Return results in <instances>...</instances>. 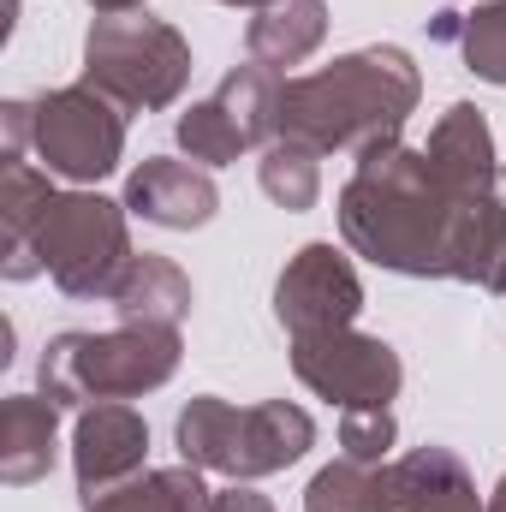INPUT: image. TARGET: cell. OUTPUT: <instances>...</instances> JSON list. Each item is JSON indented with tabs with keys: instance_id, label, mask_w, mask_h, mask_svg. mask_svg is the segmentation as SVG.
I'll return each instance as SVG.
<instances>
[{
	"instance_id": "cell-1",
	"label": "cell",
	"mask_w": 506,
	"mask_h": 512,
	"mask_svg": "<svg viewBox=\"0 0 506 512\" xmlns=\"http://www.w3.org/2000/svg\"><path fill=\"white\" fill-rule=\"evenodd\" d=\"M477 221L483 215L459 209L435 179L429 155L399 137L364 149L340 191V239L376 268L411 280H465Z\"/></svg>"
},
{
	"instance_id": "cell-2",
	"label": "cell",
	"mask_w": 506,
	"mask_h": 512,
	"mask_svg": "<svg viewBox=\"0 0 506 512\" xmlns=\"http://www.w3.org/2000/svg\"><path fill=\"white\" fill-rule=\"evenodd\" d=\"M423 96V78L411 66L405 48H358L340 54L322 72H304L286 84L280 96V137L328 155V149H376L387 137H399V126L411 120Z\"/></svg>"
},
{
	"instance_id": "cell-3",
	"label": "cell",
	"mask_w": 506,
	"mask_h": 512,
	"mask_svg": "<svg viewBox=\"0 0 506 512\" xmlns=\"http://www.w3.org/2000/svg\"><path fill=\"white\" fill-rule=\"evenodd\" d=\"M173 441H179V459L185 465L215 471V477H233V483H256V477H274V471L298 465L316 447V423L292 399L233 405V399L197 393L179 411Z\"/></svg>"
},
{
	"instance_id": "cell-4",
	"label": "cell",
	"mask_w": 506,
	"mask_h": 512,
	"mask_svg": "<svg viewBox=\"0 0 506 512\" xmlns=\"http://www.w3.org/2000/svg\"><path fill=\"white\" fill-rule=\"evenodd\" d=\"M179 328H143L120 322L108 334H54L42 346V393L54 405H108V399H143L179 370Z\"/></svg>"
},
{
	"instance_id": "cell-5",
	"label": "cell",
	"mask_w": 506,
	"mask_h": 512,
	"mask_svg": "<svg viewBox=\"0 0 506 512\" xmlns=\"http://www.w3.org/2000/svg\"><path fill=\"white\" fill-rule=\"evenodd\" d=\"M126 114H155L173 108L179 90L191 84V42L149 12H114L96 18L84 36V78Z\"/></svg>"
},
{
	"instance_id": "cell-6",
	"label": "cell",
	"mask_w": 506,
	"mask_h": 512,
	"mask_svg": "<svg viewBox=\"0 0 506 512\" xmlns=\"http://www.w3.org/2000/svg\"><path fill=\"white\" fill-rule=\"evenodd\" d=\"M126 215V203H108L96 191H60L36 227V268L66 298H114L126 262L137 256Z\"/></svg>"
},
{
	"instance_id": "cell-7",
	"label": "cell",
	"mask_w": 506,
	"mask_h": 512,
	"mask_svg": "<svg viewBox=\"0 0 506 512\" xmlns=\"http://www.w3.org/2000/svg\"><path fill=\"white\" fill-rule=\"evenodd\" d=\"M30 149L54 179L72 185H96L120 167L126 155V108H114L102 90L90 84H66V90H42L30 102Z\"/></svg>"
},
{
	"instance_id": "cell-8",
	"label": "cell",
	"mask_w": 506,
	"mask_h": 512,
	"mask_svg": "<svg viewBox=\"0 0 506 512\" xmlns=\"http://www.w3.org/2000/svg\"><path fill=\"white\" fill-rule=\"evenodd\" d=\"M280 96H286L280 72H268L256 60L251 66H233L209 102H191L179 114V126H173L179 131V149L197 167H227L245 149H268L280 137Z\"/></svg>"
},
{
	"instance_id": "cell-9",
	"label": "cell",
	"mask_w": 506,
	"mask_h": 512,
	"mask_svg": "<svg viewBox=\"0 0 506 512\" xmlns=\"http://www.w3.org/2000/svg\"><path fill=\"white\" fill-rule=\"evenodd\" d=\"M292 370L316 399L346 405V411H364V405L381 411V405H393V393L405 382L399 352L387 340H376V334H358V328L298 334L292 340Z\"/></svg>"
},
{
	"instance_id": "cell-10",
	"label": "cell",
	"mask_w": 506,
	"mask_h": 512,
	"mask_svg": "<svg viewBox=\"0 0 506 512\" xmlns=\"http://www.w3.org/2000/svg\"><path fill=\"white\" fill-rule=\"evenodd\" d=\"M364 310V280L352 268V256L334 251L328 239L304 245L280 268L274 280V316L280 328L298 340V334H328V328H352Z\"/></svg>"
},
{
	"instance_id": "cell-11",
	"label": "cell",
	"mask_w": 506,
	"mask_h": 512,
	"mask_svg": "<svg viewBox=\"0 0 506 512\" xmlns=\"http://www.w3.org/2000/svg\"><path fill=\"white\" fill-rule=\"evenodd\" d=\"M149 459V423L108 399V405H84L78 411V429H72V471H78V495H108L131 483Z\"/></svg>"
},
{
	"instance_id": "cell-12",
	"label": "cell",
	"mask_w": 506,
	"mask_h": 512,
	"mask_svg": "<svg viewBox=\"0 0 506 512\" xmlns=\"http://www.w3.org/2000/svg\"><path fill=\"white\" fill-rule=\"evenodd\" d=\"M423 155H429L435 179L453 191V203H459V209H471V215H483V209H489L501 167H495V131H489V120H483V108L453 102V108L435 120L429 143H423Z\"/></svg>"
},
{
	"instance_id": "cell-13",
	"label": "cell",
	"mask_w": 506,
	"mask_h": 512,
	"mask_svg": "<svg viewBox=\"0 0 506 512\" xmlns=\"http://www.w3.org/2000/svg\"><path fill=\"white\" fill-rule=\"evenodd\" d=\"M126 209L131 215H143L149 227L191 233V227H209V221H215L221 191H215L209 167H197V161H173V155H149L143 167H131Z\"/></svg>"
},
{
	"instance_id": "cell-14",
	"label": "cell",
	"mask_w": 506,
	"mask_h": 512,
	"mask_svg": "<svg viewBox=\"0 0 506 512\" xmlns=\"http://www.w3.org/2000/svg\"><path fill=\"white\" fill-rule=\"evenodd\" d=\"M387 489L399 512H483L477 477L453 447H411L405 459L387 465Z\"/></svg>"
},
{
	"instance_id": "cell-15",
	"label": "cell",
	"mask_w": 506,
	"mask_h": 512,
	"mask_svg": "<svg viewBox=\"0 0 506 512\" xmlns=\"http://www.w3.org/2000/svg\"><path fill=\"white\" fill-rule=\"evenodd\" d=\"M48 179H54V173H48V167H30V161H6V167H0V256H6L0 274H6V280L42 274V268H36V227H42L48 203L60 197Z\"/></svg>"
},
{
	"instance_id": "cell-16",
	"label": "cell",
	"mask_w": 506,
	"mask_h": 512,
	"mask_svg": "<svg viewBox=\"0 0 506 512\" xmlns=\"http://www.w3.org/2000/svg\"><path fill=\"white\" fill-rule=\"evenodd\" d=\"M54 429H60V405L48 393L0 399V483L6 489H30L54 471Z\"/></svg>"
},
{
	"instance_id": "cell-17",
	"label": "cell",
	"mask_w": 506,
	"mask_h": 512,
	"mask_svg": "<svg viewBox=\"0 0 506 512\" xmlns=\"http://www.w3.org/2000/svg\"><path fill=\"white\" fill-rule=\"evenodd\" d=\"M328 36V0H274L245 24V54L268 72L304 66Z\"/></svg>"
},
{
	"instance_id": "cell-18",
	"label": "cell",
	"mask_w": 506,
	"mask_h": 512,
	"mask_svg": "<svg viewBox=\"0 0 506 512\" xmlns=\"http://www.w3.org/2000/svg\"><path fill=\"white\" fill-rule=\"evenodd\" d=\"M191 304H197V292H191L185 268L167 262V256H149V251L131 256L120 286H114L120 322H143V328H179L191 316Z\"/></svg>"
},
{
	"instance_id": "cell-19",
	"label": "cell",
	"mask_w": 506,
	"mask_h": 512,
	"mask_svg": "<svg viewBox=\"0 0 506 512\" xmlns=\"http://www.w3.org/2000/svg\"><path fill=\"white\" fill-rule=\"evenodd\" d=\"M215 495L203 483L197 465H167V471H137L131 483L108 489V495H90L84 512H209Z\"/></svg>"
},
{
	"instance_id": "cell-20",
	"label": "cell",
	"mask_w": 506,
	"mask_h": 512,
	"mask_svg": "<svg viewBox=\"0 0 506 512\" xmlns=\"http://www.w3.org/2000/svg\"><path fill=\"white\" fill-rule=\"evenodd\" d=\"M304 512H399L387 489V465H358V459H334L310 477Z\"/></svg>"
},
{
	"instance_id": "cell-21",
	"label": "cell",
	"mask_w": 506,
	"mask_h": 512,
	"mask_svg": "<svg viewBox=\"0 0 506 512\" xmlns=\"http://www.w3.org/2000/svg\"><path fill=\"white\" fill-rule=\"evenodd\" d=\"M256 179H262V197H268V203L304 215V209H316V197H322V155L304 149V143H292V137H274V143L262 149V161H256Z\"/></svg>"
},
{
	"instance_id": "cell-22",
	"label": "cell",
	"mask_w": 506,
	"mask_h": 512,
	"mask_svg": "<svg viewBox=\"0 0 506 512\" xmlns=\"http://www.w3.org/2000/svg\"><path fill=\"white\" fill-rule=\"evenodd\" d=\"M459 54L483 84L506 90V0H489V6L459 18Z\"/></svg>"
},
{
	"instance_id": "cell-23",
	"label": "cell",
	"mask_w": 506,
	"mask_h": 512,
	"mask_svg": "<svg viewBox=\"0 0 506 512\" xmlns=\"http://www.w3.org/2000/svg\"><path fill=\"white\" fill-rule=\"evenodd\" d=\"M465 280L483 286V292H506V167H501V179H495V197H489L477 233H471V268H465Z\"/></svg>"
},
{
	"instance_id": "cell-24",
	"label": "cell",
	"mask_w": 506,
	"mask_h": 512,
	"mask_svg": "<svg viewBox=\"0 0 506 512\" xmlns=\"http://www.w3.org/2000/svg\"><path fill=\"white\" fill-rule=\"evenodd\" d=\"M393 435H399V423H393V411L381 405V411H346L340 417V447H346V459H358V465H381L387 459V447H393Z\"/></svg>"
},
{
	"instance_id": "cell-25",
	"label": "cell",
	"mask_w": 506,
	"mask_h": 512,
	"mask_svg": "<svg viewBox=\"0 0 506 512\" xmlns=\"http://www.w3.org/2000/svg\"><path fill=\"white\" fill-rule=\"evenodd\" d=\"M209 512H274V507H268V501H262L256 489L233 483V489H221V495H215V507H209Z\"/></svg>"
},
{
	"instance_id": "cell-26",
	"label": "cell",
	"mask_w": 506,
	"mask_h": 512,
	"mask_svg": "<svg viewBox=\"0 0 506 512\" xmlns=\"http://www.w3.org/2000/svg\"><path fill=\"white\" fill-rule=\"evenodd\" d=\"M102 18H114V12H143V0H90Z\"/></svg>"
},
{
	"instance_id": "cell-27",
	"label": "cell",
	"mask_w": 506,
	"mask_h": 512,
	"mask_svg": "<svg viewBox=\"0 0 506 512\" xmlns=\"http://www.w3.org/2000/svg\"><path fill=\"white\" fill-rule=\"evenodd\" d=\"M483 512H506V477L495 483V495H489V507H483Z\"/></svg>"
},
{
	"instance_id": "cell-28",
	"label": "cell",
	"mask_w": 506,
	"mask_h": 512,
	"mask_svg": "<svg viewBox=\"0 0 506 512\" xmlns=\"http://www.w3.org/2000/svg\"><path fill=\"white\" fill-rule=\"evenodd\" d=\"M221 6H251V12H262V6H274V0H221Z\"/></svg>"
}]
</instances>
